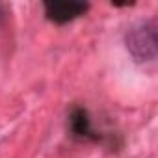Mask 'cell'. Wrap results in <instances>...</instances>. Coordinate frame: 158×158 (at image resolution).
I'll return each instance as SVG.
<instances>
[{
  "mask_svg": "<svg viewBox=\"0 0 158 158\" xmlns=\"http://www.w3.org/2000/svg\"><path fill=\"white\" fill-rule=\"evenodd\" d=\"M71 130L74 136H80V138H95L93 136V128H91V119L88 115V112L84 108H76L71 114Z\"/></svg>",
  "mask_w": 158,
  "mask_h": 158,
  "instance_id": "cell-3",
  "label": "cell"
},
{
  "mask_svg": "<svg viewBox=\"0 0 158 158\" xmlns=\"http://www.w3.org/2000/svg\"><path fill=\"white\" fill-rule=\"evenodd\" d=\"M127 50L138 63L154 61L158 54V35L154 21H139L125 34Z\"/></svg>",
  "mask_w": 158,
  "mask_h": 158,
  "instance_id": "cell-1",
  "label": "cell"
},
{
  "mask_svg": "<svg viewBox=\"0 0 158 158\" xmlns=\"http://www.w3.org/2000/svg\"><path fill=\"white\" fill-rule=\"evenodd\" d=\"M43 10L48 21L56 24H65V23H71L80 15H84L89 10V4L76 2V0H50V2L43 4Z\"/></svg>",
  "mask_w": 158,
  "mask_h": 158,
  "instance_id": "cell-2",
  "label": "cell"
}]
</instances>
